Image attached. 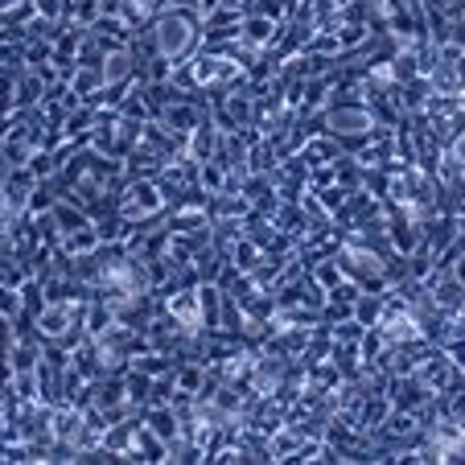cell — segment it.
I'll return each instance as SVG.
<instances>
[{"label":"cell","instance_id":"obj_1","mask_svg":"<svg viewBox=\"0 0 465 465\" xmlns=\"http://www.w3.org/2000/svg\"><path fill=\"white\" fill-rule=\"evenodd\" d=\"M461 153H465V144H461Z\"/></svg>","mask_w":465,"mask_h":465}]
</instances>
